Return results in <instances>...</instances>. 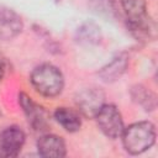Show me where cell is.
I'll list each match as a JSON object with an SVG mask.
<instances>
[{"instance_id": "cell-1", "label": "cell", "mask_w": 158, "mask_h": 158, "mask_svg": "<svg viewBox=\"0 0 158 158\" xmlns=\"http://www.w3.org/2000/svg\"><path fill=\"white\" fill-rule=\"evenodd\" d=\"M33 89L46 98L59 95L64 88V77L59 68L53 64L43 63L37 65L30 77Z\"/></svg>"}, {"instance_id": "cell-2", "label": "cell", "mask_w": 158, "mask_h": 158, "mask_svg": "<svg viewBox=\"0 0 158 158\" xmlns=\"http://www.w3.org/2000/svg\"><path fill=\"white\" fill-rule=\"evenodd\" d=\"M121 137L123 148L130 154H141L154 144L156 127L149 121L135 122L123 128Z\"/></svg>"}, {"instance_id": "cell-3", "label": "cell", "mask_w": 158, "mask_h": 158, "mask_svg": "<svg viewBox=\"0 0 158 158\" xmlns=\"http://www.w3.org/2000/svg\"><path fill=\"white\" fill-rule=\"evenodd\" d=\"M100 131L109 138L115 139L121 137L125 128L120 110L114 104H104L95 116Z\"/></svg>"}, {"instance_id": "cell-4", "label": "cell", "mask_w": 158, "mask_h": 158, "mask_svg": "<svg viewBox=\"0 0 158 158\" xmlns=\"http://www.w3.org/2000/svg\"><path fill=\"white\" fill-rule=\"evenodd\" d=\"M74 101L80 116L86 118H95L96 114L105 104V94L96 86L84 88L77 93Z\"/></svg>"}, {"instance_id": "cell-5", "label": "cell", "mask_w": 158, "mask_h": 158, "mask_svg": "<svg viewBox=\"0 0 158 158\" xmlns=\"http://www.w3.org/2000/svg\"><path fill=\"white\" fill-rule=\"evenodd\" d=\"M19 104L27 117L28 123L31 127L36 131H44L49 126V114L48 111L35 102L26 93H20L19 94Z\"/></svg>"}, {"instance_id": "cell-6", "label": "cell", "mask_w": 158, "mask_h": 158, "mask_svg": "<svg viewBox=\"0 0 158 158\" xmlns=\"http://www.w3.org/2000/svg\"><path fill=\"white\" fill-rule=\"evenodd\" d=\"M25 132L19 126H9L0 133V157L10 158L19 156L25 144Z\"/></svg>"}, {"instance_id": "cell-7", "label": "cell", "mask_w": 158, "mask_h": 158, "mask_svg": "<svg viewBox=\"0 0 158 158\" xmlns=\"http://www.w3.org/2000/svg\"><path fill=\"white\" fill-rule=\"evenodd\" d=\"M23 28L20 15L12 9L0 5V40L7 41L15 38Z\"/></svg>"}, {"instance_id": "cell-8", "label": "cell", "mask_w": 158, "mask_h": 158, "mask_svg": "<svg viewBox=\"0 0 158 158\" xmlns=\"http://www.w3.org/2000/svg\"><path fill=\"white\" fill-rule=\"evenodd\" d=\"M37 151L40 156L47 158H62L67 154L65 142L62 137L53 133H46L38 138Z\"/></svg>"}, {"instance_id": "cell-9", "label": "cell", "mask_w": 158, "mask_h": 158, "mask_svg": "<svg viewBox=\"0 0 158 158\" xmlns=\"http://www.w3.org/2000/svg\"><path fill=\"white\" fill-rule=\"evenodd\" d=\"M127 65H128V57L121 53L115 58H112V60L109 62L106 65H104L99 70L98 75L105 83H112L118 78H121V75L126 72Z\"/></svg>"}, {"instance_id": "cell-10", "label": "cell", "mask_w": 158, "mask_h": 158, "mask_svg": "<svg viewBox=\"0 0 158 158\" xmlns=\"http://www.w3.org/2000/svg\"><path fill=\"white\" fill-rule=\"evenodd\" d=\"M56 121L63 127V130H65L67 132H77L80 130L81 127V117L80 114L73 109L69 107H57L54 114H53Z\"/></svg>"}, {"instance_id": "cell-11", "label": "cell", "mask_w": 158, "mask_h": 158, "mask_svg": "<svg viewBox=\"0 0 158 158\" xmlns=\"http://www.w3.org/2000/svg\"><path fill=\"white\" fill-rule=\"evenodd\" d=\"M75 40L84 46H93L100 42L101 32L100 27L94 22H84L75 31Z\"/></svg>"}, {"instance_id": "cell-12", "label": "cell", "mask_w": 158, "mask_h": 158, "mask_svg": "<svg viewBox=\"0 0 158 158\" xmlns=\"http://www.w3.org/2000/svg\"><path fill=\"white\" fill-rule=\"evenodd\" d=\"M131 96L133 101L141 105L146 111H153L156 109V95L142 85H136L131 89Z\"/></svg>"}, {"instance_id": "cell-13", "label": "cell", "mask_w": 158, "mask_h": 158, "mask_svg": "<svg viewBox=\"0 0 158 158\" xmlns=\"http://www.w3.org/2000/svg\"><path fill=\"white\" fill-rule=\"evenodd\" d=\"M89 6L93 12L106 19H116L118 15V7L115 0H90Z\"/></svg>"}, {"instance_id": "cell-14", "label": "cell", "mask_w": 158, "mask_h": 158, "mask_svg": "<svg viewBox=\"0 0 158 158\" xmlns=\"http://www.w3.org/2000/svg\"><path fill=\"white\" fill-rule=\"evenodd\" d=\"M5 70H6L5 62H4L2 59H0V81H1V79L4 78V75H5Z\"/></svg>"}, {"instance_id": "cell-15", "label": "cell", "mask_w": 158, "mask_h": 158, "mask_svg": "<svg viewBox=\"0 0 158 158\" xmlns=\"http://www.w3.org/2000/svg\"><path fill=\"white\" fill-rule=\"evenodd\" d=\"M53 1H56V2H58V1H60V0H53Z\"/></svg>"}]
</instances>
